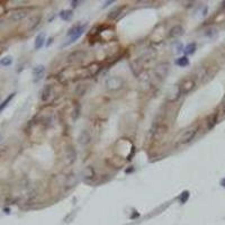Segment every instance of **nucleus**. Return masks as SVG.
Here are the masks:
<instances>
[{
    "label": "nucleus",
    "instance_id": "1",
    "mask_svg": "<svg viewBox=\"0 0 225 225\" xmlns=\"http://www.w3.org/2000/svg\"><path fill=\"white\" fill-rule=\"evenodd\" d=\"M124 80L118 75L115 77H109L106 81V88L109 91H117V90L122 89L124 86Z\"/></svg>",
    "mask_w": 225,
    "mask_h": 225
},
{
    "label": "nucleus",
    "instance_id": "2",
    "mask_svg": "<svg viewBox=\"0 0 225 225\" xmlns=\"http://www.w3.org/2000/svg\"><path fill=\"white\" fill-rule=\"evenodd\" d=\"M84 29H86V24H78V25L73 26V27L69 30V33H68V36L70 37L69 43H73V42H75L78 38H80L81 35L83 34ZM69 43H68V44H69Z\"/></svg>",
    "mask_w": 225,
    "mask_h": 225
},
{
    "label": "nucleus",
    "instance_id": "3",
    "mask_svg": "<svg viewBox=\"0 0 225 225\" xmlns=\"http://www.w3.org/2000/svg\"><path fill=\"white\" fill-rule=\"evenodd\" d=\"M197 132H198V126H190V127H188V128L185 129V131L181 133V135H180L179 143L180 144H186V143L190 142V141L195 137Z\"/></svg>",
    "mask_w": 225,
    "mask_h": 225
},
{
    "label": "nucleus",
    "instance_id": "4",
    "mask_svg": "<svg viewBox=\"0 0 225 225\" xmlns=\"http://www.w3.org/2000/svg\"><path fill=\"white\" fill-rule=\"evenodd\" d=\"M168 72H169V63L162 62V63H160L159 65H157V67L154 68L153 74H154V77H155L160 82H162L163 80L165 79V77L168 75Z\"/></svg>",
    "mask_w": 225,
    "mask_h": 225
},
{
    "label": "nucleus",
    "instance_id": "5",
    "mask_svg": "<svg viewBox=\"0 0 225 225\" xmlns=\"http://www.w3.org/2000/svg\"><path fill=\"white\" fill-rule=\"evenodd\" d=\"M194 87H195V80L194 79H186L185 81L179 86L180 91H181L182 95L188 94L189 91L194 89Z\"/></svg>",
    "mask_w": 225,
    "mask_h": 225
},
{
    "label": "nucleus",
    "instance_id": "6",
    "mask_svg": "<svg viewBox=\"0 0 225 225\" xmlns=\"http://www.w3.org/2000/svg\"><path fill=\"white\" fill-rule=\"evenodd\" d=\"M26 16H27V11L24 10V9H18V10H15L14 12H11L10 16H9V20L17 22L24 19Z\"/></svg>",
    "mask_w": 225,
    "mask_h": 225
},
{
    "label": "nucleus",
    "instance_id": "7",
    "mask_svg": "<svg viewBox=\"0 0 225 225\" xmlns=\"http://www.w3.org/2000/svg\"><path fill=\"white\" fill-rule=\"evenodd\" d=\"M45 73V67L44 65H36L33 69V75H34V82H37L41 79L43 78Z\"/></svg>",
    "mask_w": 225,
    "mask_h": 225
},
{
    "label": "nucleus",
    "instance_id": "8",
    "mask_svg": "<svg viewBox=\"0 0 225 225\" xmlns=\"http://www.w3.org/2000/svg\"><path fill=\"white\" fill-rule=\"evenodd\" d=\"M182 34H184V28H182V26H181V25H176V26H173V27L169 30L168 37H170V38L179 37Z\"/></svg>",
    "mask_w": 225,
    "mask_h": 225
},
{
    "label": "nucleus",
    "instance_id": "9",
    "mask_svg": "<svg viewBox=\"0 0 225 225\" xmlns=\"http://www.w3.org/2000/svg\"><path fill=\"white\" fill-rule=\"evenodd\" d=\"M90 134H89V132L87 131V129H83L81 133H80V135H79V143L81 144V145H87L88 143L90 142Z\"/></svg>",
    "mask_w": 225,
    "mask_h": 225
},
{
    "label": "nucleus",
    "instance_id": "10",
    "mask_svg": "<svg viewBox=\"0 0 225 225\" xmlns=\"http://www.w3.org/2000/svg\"><path fill=\"white\" fill-rule=\"evenodd\" d=\"M51 92H52V86L50 84H45L44 88L42 89L41 91V99L42 101H46L51 96Z\"/></svg>",
    "mask_w": 225,
    "mask_h": 225
},
{
    "label": "nucleus",
    "instance_id": "11",
    "mask_svg": "<svg viewBox=\"0 0 225 225\" xmlns=\"http://www.w3.org/2000/svg\"><path fill=\"white\" fill-rule=\"evenodd\" d=\"M86 70L88 72V75L91 77V75H95V74H97L100 71V65L98 63H91V64H89L88 67L86 68Z\"/></svg>",
    "mask_w": 225,
    "mask_h": 225
},
{
    "label": "nucleus",
    "instance_id": "12",
    "mask_svg": "<svg viewBox=\"0 0 225 225\" xmlns=\"http://www.w3.org/2000/svg\"><path fill=\"white\" fill-rule=\"evenodd\" d=\"M181 95H182V94H181V91H180L179 87H178V88H174L173 91L170 92L168 95V101L169 102H174V101H177L179 99Z\"/></svg>",
    "mask_w": 225,
    "mask_h": 225
},
{
    "label": "nucleus",
    "instance_id": "13",
    "mask_svg": "<svg viewBox=\"0 0 225 225\" xmlns=\"http://www.w3.org/2000/svg\"><path fill=\"white\" fill-rule=\"evenodd\" d=\"M44 42H45V34L44 33L38 34V35L36 36V38H35V45H34L35 50L42 49L43 45H44Z\"/></svg>",
    "mask_w": 225,
    "mask_h": 225
},
{
    "label": "nucleus",
    "instance_id": "14",
    "mask_svg": "<svg viewBox=\"0 0 225 225\" xmlns=\"http://www.w3.org/2000/svg\"><path fill=\"white\" fill-rule=\"evenodd\" d=\"M196 47L197 45L196 43H189V44L186 46L185 49H184V53H185V56H188V55H191V54H194L195 53V51H196Z\"/></svg>",
    "mask_w": 225,
    "mask_h": 225
},
{
    "label": "nucleus",
    "instance_id": "15",
    "mask_svg": "<svg viewBox=\"0 0 225 225\" xmlns=\"http://www.w3.org/2000/svg\"><path fill=\"white\" fill-rule=\"evenodd\" d=\"M15 95H16L15 92H12V94H10V95H9L8 97H7V98H6L5 100H4L2 102H1V104H0V112H2V110L5 109L6 107L9 105V102H10V101L12 100V98L15 97Z\"/></svg>",
    "mask_w": 225,
    "mask_h": 225
},
{
    "label": "nucleus",
    "instance_id": "16",
    "mask_svg": "<svg viewBox=\"0 0 225 225\" xmlns=\"http://www.w3.org/2000/svg\"><path fill=\"white\" fill-rule=\"evenodd\" d=\"M72 16H73L72 10H62L60 12V18H61L62 20H64V22L70 20L72 18Z\"/></svg>",
    "mask_w": 225,
    "mask_h": 225
},
{
    "label": "nucleus",
    "instance_id": "17",
    "mask_svg": "<svg viewBox=\"0 0 225 225\" xmlns=\"http://www.w3.org/2000/svg\"><path fill=\"white\" fill-rule=\"evenodd\" d=\"M176 64H177L178 67H186V65L189 64V60H188L187 56H181V57H178V59L176 60Z\"/></svg>",
    "mask_w": 225,
    "mask_h": 225
},
{
    "label": "nucleus",
    "instance_id": "18",
    "mask_svg": "<svg viewBox=\"0 0 225 225\" xmlns=\"http://www.w3.org/2000/svg\"><path fill=\"white\" fill-rule=\"evenodd\" d=\"M12 63V57L11 56H5L0 60V67H9Z\"/></svg>",
    "mask_w": 225,
    "mask_h": 225
},
{
    "label": "nucleus",
    "instance_id": "19",
    "mask_svg": "<svg viewBox=\"0 0 225 225\" xmlns=\"http://www.w3.org/2000/svg\"><path fill=\"white\" fill-rule=\"evenodd\" d=\"M83 176L87 179H91V178H94V176H95V170L91 168V167H87L83 171Z\"/></svg>",
    "mask_w": 225,
    "mask_h": 225
},
{
    "label": "nucleus",
    "instance_id": "20",
    "mask_svg": "<svg viewBox=\"0 0 225 225\" xmlns=\"http://www.w3.org/2000/svg\"><path fill=\"white\" fill-rule=\"evenodd\" d=\"M39 20H41V17L39 16H36V17H33V19H30V25H29V27H28V29L29 30H32V29H34V28L36 27L37 25H38V22Z\"/></svg>",
    "mask_w": 225,
    "mask_h": 225
},
{
    "label": "nucleus",
    "instance_id": "21",
    "mask_svg": "<svg viewBox=\"0 0 225 225\" xmlns=\"http://www.w3.org/2000/svg\"><path fill=\"white\" fill-rule=\"evenodd\" d=\"M123 9H124L123 6L118 7V8H117V9H116L115 11H112V12H110V15H109V18H112H112H116V17H117L118 15H119V12L123 10Z\"/></svg>",
    "mask_w": 225,
    "mask_h": 225
},
{
    "label": "nucleus",
    "instance_id": "22",
    "mask_svg": "<svg viewBox=\"0 0 225 225\" xmlns=\"http://www.w3.org/2000/svg\"><path fill=\"white\" fill-rule=\"evenodd\" d=\"M188 198H189V191H184V192L181 194V196H180V202H181V204H185V202L188 200Z\"/></svg>",
    "mask_w": 225,
    "mask_h": 225
},
{
    "label": "nucleus",
    "instance_id": "23",
    "mask_svg": "<svg viewBox=\"0 0 225 225\" xmlns=\"http://www.w3.org/2000/svg\"><path fill=\"white\" fill-rule=\"evenodd\" d=\"M216 120H217V114H214V115H212L210 116V120H209V128H212L214 125L216 124Z\"/></svg>",
    "mask_w": 225,
    "mask_h": 225
},
{
    "label": "nucleus",
    "instance_id": "24",
    "mask_svg": "<svg viewBox=\"0 0 225 225\" xmlns=\"http://www.w3.org/2000/svg\"><path fill=\"white\" fill-rule=\"evenodd\" d=\"M110 4H114V1H107V2H105V4H104V6H102V7H104V8H106V7H108V6L110 5Z\"/></svg>",
    "mask_w": 225,
    "mask_h": 225
},
{
    "label": "nucleus",
    "instance_id": "25",
    "mask_svg": "<svg viewBox=\"0 0 225 225\" xmlns=\"http://www.w3.org/2000/svg\"><path fill=\"white\" fill-rule=\"evenodd\" d=\"M78 4H79V1H72V7L73 8H74V7H77Z\"/></svg>",
    "mask_w": 225,
    "mask_h": 225
},
{
    "label": "nucleus",
    "instance_id": "26",
    "mask_svg": "<svg viewBox=\"0 0 225 225\" xmlns=\"http://www.w3.org/2000/svg\"><path fill=\"white\" fill-rule=\"evenodd\" d=\"M221 185L223 186V187H225V179H222V180H221Z\"/></svg>",
    "mask_w": 225,
    "mask_h": 225
}]
</instances>
